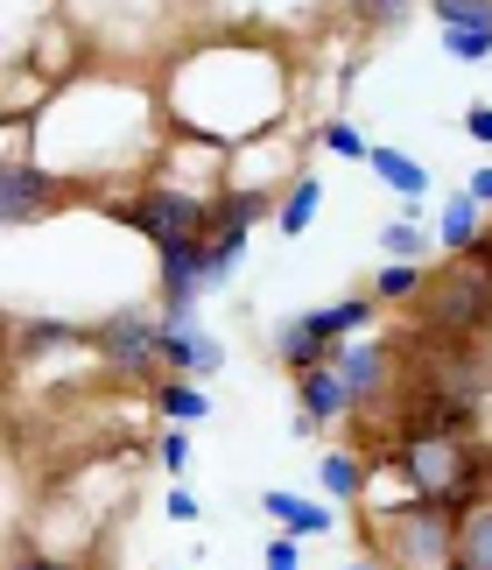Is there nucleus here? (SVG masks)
Listing matches in <instances>:
<instances>
[{"mask_svg":"<svg viewBox=\"0 0 492 570\" xmlns=\"http://www.w3.org/2000/svg\"><path fill=\"white\" fill-rule=\"evenodd\" d=\"M394 465L409 472L415 500H430V508H472L485 500V479H492V458L479 444H464V436H443V430H415L409 444L394 451Z\"/></svg>","mask_w":492,"mask_h":570,"instance_id":"obj_1","label":"nucleus"},{"mask_svg":"<svg viewBox=\"0 0 492 570\" xmlns=\"http://www.w3.org/2000/svg\"><path fill=\"white\" fill-rule=\"evenodd\" d=\"M422 303H430V332L443 345H472L485 324H492V261L479 254H457L451 275H430V289H422Z\"/></svg>","mask_w":492,"mask_h":570,"instance_id":"obj_2","label":"nucleus"},{"mask_svg":"<svg viewBox=\"0 0 492 570\" xmlns=\"http://www.w3.org/2000/svg\"><path fill=\"white\" fill-rule=\"evenodd\" d=\"M451 508H430V500H401L387 521V563L394 570H451Z\"/></svg>","mask_w":492,"mask_h":570,"instance_id":"obj_3","label":"nucleus"},{"mask_svg":"<svg viewBox=\"0 0 492 570\" xmlns=\"http://www.w3.org/2000/svg\"><path fill=\"white\" fill-rule=\"evenodd\" d=\"M120 218L148 239L155 254H163V247H176V239H205L211 205H205V197H190V190H141Z\"/></svg>","mask_w":492,"mask_h":570,"instance_id":"obj_4","label":"nucleus"},{"mask_svg":"<svg viewBox=\"0 0 492 570\" xmlns=\"http://www.w3.org/2000/svg\"><path fill=\"white\" fill-rule=\"evenodd\" d=\"M99 360L114 366V374H155L163 366V317H141V311H120V317H106L99 332Z\"/></svg>","mask_w":492,"mask_h":570,"instance_id":"obj_5","label":"nucleus"},{"mask_svg":"<svg viewBox=\"0 0 492 570\" xmlns=\"http://www.w3.org/2000/svg\"><path fill=\"white\" fill-rule=\"evenodd\" d=\"M331 366H338V381L352 387V415L373 409L380 394L394 387V353H387V338H366V332H352L331 345Z\"/></svg>","mask_w":492,"mask_h":570,"instance_id":"obj_6","label":"nucleus"},{"mask_svg":"<svg viewBox=\"0 0 492 570\" xmlns=\"http://www.w3.org/2000/svg\"><path fill=\"white\" fill-rule=\"evenodd\" d=\"M50 205H57V169L0 163V233H8V226H36Z\"/></svg>","mask_w":492,"mask_h":570,"instance_id":"obj_7","label":"nucleus"},{"mask_svg":"<svg viewBox=\"0 0 492 570\" xmlns=\"http://www.w3.org/2000/svg\"><path fill=\"white\" fill-rule=\"evenodd\" d=\"M352 415V387L338 381V366H303L296 374V436H309V430H324V423H345Z\"/></svg>","mask_w":492,"mask_h":570,"instance_id":"obj_8","label":"nucleus"},{"mask_svg":"<svg viewBox=\"0 0 492 570\" xmlns=\"http://www.w3.org/2000/svg\"><path fill=\"white\" fill-rule=\"evenodd\" d=\"M163 366L169 374H190V381H211L218 366H226V345H218L205 324H163Z\"/></svg>","mask_w":492,"mask_h":570,"instance_id":"obj_9","label":"nucleus"},{"mask_svg":"<svg viewBox=\"0 0 492 570\" xmlns=\"http://www.w3.org/2000/svg\"><path fill=\"white\" fill-rule=\"evenodd\" d=\"M485 226H492V212L479 205L472 190H451L443 197V212H436V247L443 254H472L479 239H485Z\"/></svg>","mask_w":492,"mask_h":570,"instance_id":"obj_10","label":"nucleus"},{"mask_svg":"<svg viewBox=\"0 0 492 570\" xmlns=\"http://www.w3.org/2000/svg\"><path fill=\"white\" fill-rule=\"evenodd\" d=\"M451 570H492V493L457 508V529H451Z\"/></svg>","mask_w":492,"mask_h":570,"instance_id":"obj_11","label":"nucleus"},{"mask_svg":"<svg viewBox=\"0 0 492 570\" xmlns=\"http://www.w3.org/2000/svg\"><path fill=\"white\" fill-rule=\"evenodd\" d=\"M260 514H275L282 535H296V542L338 529V514H331V508H317V500H303V493H288V487H267V493H260Z\"/></svg>","mask_w":492,"mask_h":570,"instance_id":"obj_12","label":"nucleus"},{"mask_svg":"<svg viewBox=\"0 0 492 570\" xmlns=\"http://www.w3.org/2000/svg\"><path fill=\"white\" fill-rule=\"evenodd\" d=\"M275 360L288 366V374H303V366H324V360H331V338L309 324V311L275 324Z\"/></svg>","mask_w":492,"mask_h":570,"instance_id":"obj_13","label":"nucleus"},{"mask_svg":"<svg viewBox=\"0 0 492 570\" xmlns=\"http://www.w3.org/2000/svg\"><path fill=\"white\" fill-rule=\"evenodd\" d=\"M260 218H275V197H267V190H233V197H218V205H211L205 239L211 233H254Z\"/></svg>","mask_w":492,"mask_h":570,"instance_id":"obj_14","label":"nucleus"},{"mask_svg":"<svg viewBox=\"0 0 492 570\" xmlns=\"http://www.w3.org/2000/svg\"><path fill=\"white\" fill-rule=\"evenodd\" d=\"M155 409H163L169 415V423H205V415H211V394H205V381H190V374H169L163 387H155Z\"/></svg>","mask_w":492,"mask_h":570,"instance_id":"obj_15","label":"nucleus"},{"mask_svg":"<svg viewBox=\"0 0 492 570\" xmlns=\"http://www.w3.org/2000/svg\"><path fill=\"white\" fill-rule=\"evenodd\" d=\"M366 163H373V177L387 184L394 197H430V169H422L415 156H401V148H380V141H373Z\"/></svg>","mask_w":492,"mask_h":570,"instance_id":"obj_16","label":"nucleus"},{"mask_svg":"<svg viewBox=\"0 0 492 570\" xmlns=\"http://www.w3.org/2000/svg\"><path fill=\"white\" fill-rule=\"evenodd\" d=\"M422 289H430V261H387L366 296L373 303H422Z\"/></svg>","mask_w":492,"mask_h":570,"instance_id":"obj_17","label":"nucleus"},{"mask_svg":"<svg viewBox=\"0 0 492 570\" xmlns=\"http://www.w3.org/2000/svg\"><path fill=\"white\" fill-rule=\"evenodd\" d=\"M317 205H324V177H296V184H288V197L275 205V226L288 239H303L309 226H317Z\"/></svg>","mask_w":492,"mask_h":570,"instance_id":"obj_18","label":"nucleus"},{"mask_svg":"<svg viewBox=\"0 0 492 570\" xmlns=\"http://www.w3.org/2000/svg\"><path fill=\"white\" fill-rule=\"evenodd\" d=\"M373 311H380L373 296H338V303H324V311H309V324H317V332L338 345V338H352V332H366Z\"/></svg>","mask_w":492,"mask_h":570,"instance_id":"obj_19","label":"nucleus"},{"mask_svg":"<svg viewBox=\"0 0 492 570\" xmlns=\"http://www.w3.org/2000/svg\"><path fill=\"white\" fill-rule=\"evenodd\" d=\"M317 487L331 493V500H360V487H366V465L352 451H324V465H317Z\"/></svg>","mask_w":492,"mask_h":570,"instance_id":"obj_20","label":"nucleus"},{"mask_svg":"<svg viewBox=\"0 0 492 570\" xmlns=\"http://www.w3.org/2000/svg\"><path fill=\"white\" fill-rule=\"evenodd\" d=\"M57 345H92V332H78V324H57V317H29L21 324V353H57Z\"/></svg>","mask_w":492,"mask_h":570,"instance_id":"obj_21","label":"nucleus"},{"mask_svg":"<svg viewBox=\"0 0 492 570\" xmlns=\"http://www.w3.org/2000/svg\"><path fill=\"white\" fill-rule=\"evenodd\" d=\"M430 226H415V218H394V226H380V254L387 261H430Z\"/></svg>","mask_w":492,"mask_h":570,"instance_id":"obj_22","label":"nucleus"},{"mask_svg":"<svg viewBox=\"0 0 492 570\" xmlns=\"http://www.w3.org/2000/svg\"><path fill=\"white\" fill-rule=\"evenodd\" d=\"M436 14V29H485L492 21V0H422Z\"/></svg>","mask_w":492,"mask_h":570,"instance_id":"obj_23","label":"nucleus"},{"mask_svg":"<svg viewBox=\"0 0 492 570\" xmlns=\"http://www.w3.org/2000/svg\"><path fill=\"white\" fill-rule=\"evenodd\" d=\"M352 8H360V29H401L422 0H352Z\"/></svg>","mask_w":492,"mask_h":570,"instance_id":"obj_24","label":"nucleus"},{"mask_svg":"<svg viewBox=\"0 0 492 570\" xmlns=\"http://www.w3.org/2000/svg\"><path fill=\"white\" fill-rule=\"evenodd\" d=\"M443 50H451L457 63H485L492 57V21L485 29H443Z\"/></svg>","mask_w":492,"mask_h":570,"instance_id":"obj_25","label":"nucleus"},{"mask_svg":"<svg viewBox=\"0 0 492 570\" xmlns=\"http://www.w3.org/2000/svg\"><path fill=\"white\" fill-rule=\"evenodd\" d=\"M324 148H331V156H352V163H366V156H373V141H366L352 120H331V127H324Z\"/></svg>","mask_w":492,"mask_h":570,"instance_id":"obj_26","label":"nucleus"},{"mask_svg":"<svg viewBox=\"0 0 492 570\" xmlns=\"http://www.w3.org/2000/svg\"><path fill=\"white\" fill-rule=\"evenodd\" d=\"M155 458H163V472L184 479V472H190V430H184V423H169V430H163V444H155Z\"/></svg>","mask_w":492,"mask_h":570,"instance_id":"obj_27","label":"nucleus"},{"mask_svg":"<svg viewBox=\"0 0 492 570\" xmlns=\"http://www.w3.org/2000/svg\"><path fill=\"white\" fill-rule=\"evenodd\" d=\"M163 514H169V521H184V529H190V521L205 514V500H197V487H176V493L163 500Z\"/></svg>","mask_w":492,"mask_h":570,"instance_id":"obj_28","label":"nucleus"},{"mask_svg":"<svg viewBox=\"0 0 492 570\" xmlns=\"http://www.w3.org/2000/svg\"><path fill=\"white\" fill-rule=\"evenodd\" d=\"M260 563H267V570H303V542H296V535H275Z\"/></svg>","mask_w":492,"mask_h":570,"instance_id":"obj_29","label":"nucleus"},{"mask_svg":"<svg viewBox=\"0 0 492 570\" xmlns=\"http://www.w3.org/2000/svg\"><path fill=\"white\" fill-rule=\"evenodd\" d=\"M464 135L492 148V106H472V114H464Z\"/></svg>","mask_w":492,"mask_h":570,"instance_id":"obj_30","label":"nucleus"},{"mask_svg":"<svg viewBox=\"0 0 492 570\" xmlns=\"http://www.w3.org/2000/svg\"><path fill=\"white\" fill-rule=\"evenodd\" d=\"M8 570H99V563H57V557H14Z\"/></svg>","mask_w":492,"mask_h":570,"instance_id":"obj_31","label":"nucleus"},{"mask_svg":"<svg viewBox=\"0 0 492 570\" xmlns=\"http://www.w3.org/2000/svg\"><path fill=\"white\" fill-rule=\"evenodd\" d=\"M464 190H472V197H479V205L492 212V169H472V184H464Z\"/></svg>","mask_w":492,"mask_h":570,"instance_id":"obj_32","label":"nucleus"},{"mask_svg":"<svg viewBox=\"0 0 492 570\" xmlns=\"http://www.w3.org/2000/svg\"><path fill=\"white\" fill-rule=\"evenodd\" d=\"M472 254H479V261H492V226H485V239H479V247H472Z\"/></svg>","mask_w":492,"mask_h":570,"instance_id":"obj_33","label":"nucleus"},{"mask_svg":"<svg viewBox=\"0 0 492 570\" xmlns=\"http://www.w3.org/2000/svg\"><path fill=\"white\" fill-rule=\"evenodd\" d=\"M338 570H380V563H360V557H352V563H338Z\"/></svg>","mask_w":492,"mask_h":570,"instance_id":"obj_34","label":"nucleus"}]
</instances>
